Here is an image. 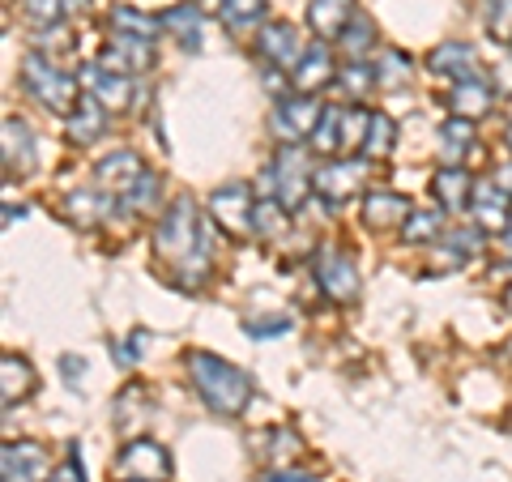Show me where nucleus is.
Wrapping results in <instances>:
<instances>
[{
	"label": "nucleus",
	"mask_w": 512,
	"mask_h": 482,
	"mask_svg": "<svg viewBox=\"0 0 512 482\" xmlns=\"http://www.w3.org/2000/svg\"><path fill=\"white\" fill-rule=\"evenodd\" d=\"M154 244H158V256H167V261L180 265L184 286L201 282L205 261H210V235L201 231V218H197V205H192V197H180L163 214Z\"/></svg>",
	"instance_id": "f257e3e1"
},
{
	"label": "nucleus",
	"mask_w": 512,
	"mask_h": 482,
	"mask_svg": "<svg viewBox=\"0 0 512 482\" xmlns=\"http://www.w3.org/2000/svg\"><path fill=\"white\" fill-rule=\"evenodd\" d=\"M184 363H188L192 389H197V397H201L214 414H222V419H239V414L248 410V401H252V380L239 372L235 363L210 355V350H192Z\"/></svg>",
	"instance_id": "f03ea898"
},
{
	"label": "nucleus",
	"mask_w": 512,
	"mask_h": 482,
	"mask_svg": "<svg viewBox=\"0 0 512 482\" xmlns=\"http://www.w3.org/2000/svg\"><path fill=\"white\" fill-rule=\"evenodd\" d=\"M22 86H26V94L35 103H43L47 111H56V116H64L69 120L73 111H77V90H82V82L77 77H69V73H60L52 60L47 56H39V52H30L26 60H22Z\"/></svg>",
	"instance_id": "7ed1b4c3"
},
{
	"label": "nucleus",
	"mask_w": 512,
	"mask_h": 482,
	"mask_svg": "<svg viewBox=\"0 0 512 482\" xmlns=\"http://www.w3.org/2000/svg\"><path fill=\"white\" fill-rule=\"evenodd\" d=\"M269 171H274V192L286 214H295L308 201V192H316V171L308 167V150L303 146H282Z\"/></svg>",
	"instance_id": "20e7f679"
},
{
	"label": "nucleus",
	"mask_w": 512,
	"mask_h": 482,
	"mask_svg": "<svg viewBox=\"0 0 512 482\" xmlns=\"http://www.w3.org/2000/svg\"><path fill=\"white\" fill-rule=\"evenodd\" d=\"M316 282L333 303H355L359 299V265H355V256L325 244L316 252Z\"/></svg>",
	"instance_id": "39448f33"
},
{
	"label": "nucleus",
	"mask_w": 512,
	"mask_h": 482,
	"mask_svg": "<svg viewBox=\"0 0 512 482\" xmlns=\"http://www.w3.org/2000/svg\"><path fill=\"white\" fill-rule=\"evenodd\" d=\"M210 210L227 235H239V239L256 235V201L248 184H222L210 197Z\"/></svg>",
	"instance_id": "423d86ee"
},
{
	"label": "nucleus",
	"mask_w": 512,
	"mask_h": 482,
	"mask_svg": "<svg viewBox=\"0 0 512 482\" xmlns=\"http://www.w3.org/2000/svg\"><path fill=\"white\" fill-rule=\"evenodd\" d=\"M167 474H171V457L158 440H133L116 457V478H128V482H163Z\"/></svg>",
	"instance_id": "0eeeda50"
},
{
	"label": "nucleus",
	"mask_w": 512,
	"mask_h": 482,
	"mask_svg": "<svg viewBox=\"0 0 512 482\" xmlns=\"http://www.w3.org/2000/svg\"><path fill=\"white\" fill-rule=\"evenodd\" d=\"M320 116H325V107H320L312 94H291V99H282L274 107V133L286 146H299V141H312Z\"/></svg>",
	"instance_id": "6e6552de"
},
{
	"label": "nucleus",
	"mask_w": 512,
	"mask_h": 482,
	"mask_svg": "<svg viewBox=\"0 0 512 482\" xmlns=\"http://www.w3.org/2000/svg\"><path fill=\"white\" fill-rule=\"evenodd\" d=\"M0 474H5V482H47L52 478V457L35 440H13L0 453Z\"/></svg>",
	"instance_id": "1a4fd4ad"
},
{
	"label": "nucleus",
	"mask_w": 512,
	"mask_h": 482,
	"mask_svg": "<svg viewBox=\"0 0 512 482\" xmlns=\"http://www.w3.org/2000/svg\"><path fill=\"white\" fill-rule=\"evenodd\" d=\"M470 210H474V227H478V231H487V235H508V227H512V197H508V192L495 184V180H478V184H474Z\"/></svg>",
	"instance_id": "9d476101"
},
{
	"label": "nucleus",
	"mask_w": 512,
	"mask_h": 482,
	"mask_svg": "<svg viewBox=\"0 0 512 482\" xmlns=\"http://www.w3.org/2000/svg\"><path fill=\"white\" fill-rule=\"evenodd\" d=\"M256 52H261L274 69H299V60L308 56V47H303L299 30L291 22H265L261 35H256Z\"/></svg>",
	"instance_id": "9b49d317"
},
{
	"label": "nucleus",
	"mask_w": 512,
	"mask_h": 482,
	"mask_svg": "<svg viewBox=\"0 0 512 482\" xmlns=\"http://www.w3.org/2000/svg\"><path fill=\"white\" fill-rule=\"evenodd\" d=\"M363 188V163L359 158H333L316 171V197H325L329 205H342L350 197H359Z\"/></svg>",
	"instance_id": "f8f14e48"
},
{
	"label": "nucleus",
	"mask_w": 512,
	"mask_h": 482,
	"mask_svg": "<svg viewBox=\"0 0 512 482\" xmlns=\"http://www.w3.org/2000/svg\"><path fill=\"white\" fill-rule=\"evenodd\" d=\"M111 73H120V77H137V73H146L150 64H154V43L150 39H133V35H116L107 43V52L103 60Z\"/></svg>",
	"instance_id": "ddd939ff"
},
{
	"label": "nucleus",
	"mask_w": 512,
	"mask_h": 482,
	"mask_svg": "<svg viewBox=\"0 0 512 482\" xmlns=\"http://www.w3.org/2000/svg\"><path fill=\"white\" fill-rule=\"evenodd\" d=\"M329 82H338V69H333V52H329L325 43H312L308 56L299 60V69L291 73V90H295V94H312V99H316V94L325 90Z\"/></svg>",
	"instance_id": "4468645a"
},
{
	"label": "nucleus",
	"mask_w": 512,
	"mask_h": 482,
	"mask_svg": "<svg viewBox=\"0 0 512 482\" xmlns=\"http://www.w3.org/2000/svg\"><path fill=\"white\" fill-rule=\"evenodd\" d=\"M77 82H82V90L90 99H99L107 111H120L128 103V77L111 73L107 64H82V69H77Z\"/></svg>",
	"instance_id": "2eb2a0df"
},
{
	"label": "nucleus",
	"mask_w": 512,
	"mask_h": 482,
	"mask_svg": "<svg viewBox=\"0 0 512 482\" xmlns=\"http://www.w3.org/2000/svg\"><path fill=\"white\" fill-rule=\"evenodd\" d=\"M410 201L397 197V192H367L363 201V222L372 231H402L410 222Z\"/></svg>",
	"instance_id": "dca6fc26"
},
{
	"label": "nucleus",
	"mask_w": 512,
	"mask_h": 482,
	"mask_svg": "<svg viewBox=\"0 0 512 482\" xmlns=\"http://www.w3.org/2000/svg\"><path fill=\"white\" fill-rule=\"evenodd\" d=\"M350 22H355V0H312L308 5V26L320 43L342 39Z\"/></svg>",
	"instance_id": "f3484780"
},
{
	"label": "nucleus",
	"mask_w": 512,
	"mask_h": 482,
	"mask_svg": "<svg viewBox=\"0 0 512 482\" xmlns=\"http://www.w3.org/2000/svg\"><path fill=\"white\" fill-rule=\"evenodd\" d=\"M427 69L440 77H453V82H474L478 77V56L470 43H440L436 52L427 56Z\"/></svg>",
	"instance_id": "a211bd4d"
},
{
	"label": "nucleus",
	"mask_w": 512,
	"mask_h": 482,
	"mask_svg": "<svg viewBox=\"0 0 512 482\" xmlns=\"http://www.w3.org/2000/svg\"><path fill=\"white\" fill-rule=\"evenodd\" d=\"M35 367H30L22 355H5L0 359V401H5V410L22 406V401L35 393Z\"/></svg>",
	"instance_id": "6ab92c4d"
},
{
	"label": "nucleus",
	"mask_w": 512,
	"mask_h": 482,
	"mask_svg": "<svg viewBox=\"0 0 512 482\" xmlns=\"http://www.w3.org/2000/svg\"><path fill=\"white\" fill-rule=\"evenodd\" d=\"M448 107H453L457 120L474 124L495 107V90H491V82H483V77H474V82H457L453 94H448Z\"/></svg>",
	"instance_id": "aec40b11"
},
{
	"label": "nucleus",
	"mask_w": 512,
	"mask_h": 482,
	"mask_svg": "<svg viewBox=\"0 0 512 482\" xmlns=\"http://www.w3.org/2000/svg\"><path fill=\"white\" fill-rule=\"evenodd\" d=\"M431 197H436L444 210H466L474 201V175L466 167H444L431 175Z\"/></svg>",
	"instance_id": "412c9836"
},
{
	"label": "nucleus",
	"mask_w": 512,
	"mask_h": 482,
	"mask_svg": "<svg viewBox=\"0 0 512 482\" xmlns=\"http://www.w3.org/2000/svg\"><path fill=\"white\" fill-rule=\"evenodd\" d=\"M94 175H99L103 188H120V197H124V192L146 175V163H141L137 150H116V154H107L103 163L94 167Z\"/></svg>",
	"instance_id": "4be33fe9"
},
{
	"label": "nucleus",
	"mask_w": 512,
	"mask_h": 482,
	"mask_svg": "<svg viewBox=\"0 0 512 482\" xmlns=\"http://www.w3.org/2000/svg\"><path fill=\"white\" fill-rule=\"evenodd\" d=\"M30 167H35V141H30V128L18 116H5V171L26 175Z\"/></svg>",
	"instance_id": "5701e85b"
},
{
	"label": "nucleus",
	"mask_w": 512,
	"mask_h": 482,
	"mask_svg": "<svg viewBox=\"0 0 512 482\" xmlns=\"http://www.w3.org/2000/svg\"><path fill=\"white\" fill-rule=\"evenodd\" d=\"M201 18H205V9L192 0V5L167 9L158 22H163V30H171V35L180 39V47H188V52H201Z\"/></svg>",
	"instance_id": "b1692460"
},
{
	"label": "nucleus",
	"mask_w": 512,
	"mask_h": 482,
	"mask_svg": "<svg viewBox=\"0 0 512 482\" xmlns=\"http://www.w3.org/2000/svg\"><path fill=\"white\" fill-rule=\"evenodd\" d=\"M107 116L111 111L99 103V99H86L77 103V111L69 116V141H77V146H86V141H99L103 133H107Z\"/></svg>",
	"instance_id": "393cba45"
},
{
	"label": "nucleus",
	"mask_w": 512,
	"mask_h": 482,
	"mask_svg": "<svg viewBox=\"0 0 512 482\" xmlns=\"http://www.w3.org/2000/svg\"><path fill=\"white\" fill-rule=\"evenodd\" d=\"M64 210H69V222L94 231V227H99V222L107 218L111 201L103 197V192H94V188H77V192H69V197H64Z\"/></svg>",
	"instance_id": "a878e982"
},
{
	"label": "nucleus",
	"mask_w": 512,
	"mask_h": 482,
	"mask_svg": "<svg viewBox=\"0 0 512 482\" xmlns=\"http://www.w3.org/2000/svg\"><path fill=\"white\" fill-rule=\"evenodd\" d=\"M205 13H218L231 30H244L265 13V0H197Z\"/></svg>",
	"instance_id": "bb28decb"
},
{
	"label": "nucleus",
	"mask_w": 512,
	"mask_h": 482,
	"mask_svg": "<svg viewBox=\"0 0 512 482\" xmlns=\"http://www.w3.org/2000/svg\"><path fill=\"white\" fill-rule=\"evenodd\" d=\"M470 146H474V124L470 120H448L444 128H440V158L448 167H461V158L470 154Z\"/></svg>",
	"instance_id": "cd10ccee"
},
{
	"label": "nucleus",
	"mask_w": 512,
	"mask_h": 482,
	"mask_svg": "<svg viewBox=\"0 0 512 482\" xmlns=\"http://www.w3.org/2000/svg\"><path fill=\"white\" fill-rule=\"evenodd\" d=\"M90 0H26V18L35 22L39 30L43 26H64V18H73V13H82Z\"/></svg>",
	"instance_id": "c85d7f7f"
},
{
	"label": "nucleus",
	"mask_w": 512,
	"mask_h": 482,
	"mask_svg": "<svg viewBox=\"0 0 512 482\" xmlns=\"http://www.w3.org/2000/svg\"><path fill=\"white\" fill-rule=\"evenodd\" d=\"M342 124H346V107H325V116H320L316 133H312V150H320V154H342L346 150Z\"/></svg>",
	"instance_id": "c756f323"
},
{
	"label": "nucleus",
	"mask_w": 512,
	"mask_h": 482,
	"mask_svg": "<svg viewBox=\"0 0 512 482\" xmlns=\"http://www.w3.org/2000/svg\"><path fill=\"white\" fill-rule=\"evenodd\" d=\"M397 146V124L384 116V111H372V124H367V141H363V158H384Z\"/></svg>",
	"instance_id": "7c9ffc66"
},
{
	"label": "nucleus",
	"mask_w": 512,
	"mask_h": 482,
	"mask_svg": "<svg viewBox=\"0 0 512 482\" xmlns=\"http://www.w3.org/2000/svg\"><path fill=\"white\" fill-rule=\"evenodd\" d=\"M444 231V214L440 210H414L410 222L402 227V239L406 244H436Z\"/></svg>",
	"instance_id": "2f4dec72"
},
{
	"label": "nucleus",
	"mask_w": 512,
	"mask_h": 482,
	"mask_svg": "<svg viewBox=\"0 0 512 482\" xmlns=\"http://www.w3.org/2000/svg\"><path fill=\"white\" fill-rule=\"evenodd\" d=\"M111 26H116L120 35H133V39H150L154 43V30L163 26V22L146 18V13H137V9H128V5H116V9H111Z\"/></svg>",
	"instance_id": "473e14b6"
},
{
	"label": "nucleus",
	"mask_w": 512,
	"mask_h": 482,
	"mask_svg": "<svg viewBox=\"0 0 512 482\" xmlns=\"http://www.w3.org/2000/svg\"><path fill=\"white\" fill-rule=\"evenodd\" d=\"M120 201L128 205V210H137V214H154V205H158V175H154V171H146L133 188L124 192Z\"/></svg>",
	"instance_id": "72a5a7b5"
},
{
	"label": "nucleus",
	"mask_w": 512,
	"mask_h": 482,
	"mask_svg": "<svg viewBox=\"0 0 512 482\" xmlns=\"http://www.w3.org/2000/svg\"><path fill=\"white\" fill-rule=\"evenodd\" d=\"M350 56H363V52H372V43H376V26H372V18L367 13H355V22L346 26V35L338 39Z\"/></svg>",
	"instance_id": "f704fd0d"
},
{
	"label": "nucleus",
	"mask_w": 512,
	"mask_h": 482,
	"mask_svg": "<svg viewBox=\"0 0 512 482\" xmlns=\"http://www.w3.org/2000/svg\"><path fill=\"white\" fill-rule=\"evenodd\" d=\"M282 227H286L282 201H274V197H261V201H256V239H274Z\"/></svg>",
	"instance_id": "c9c22d12"
},
{
	"label": "nucleus",
	"mask_w": 512,
	"mask_h": 482,
	"mask_svg": "<svg viewBox=\"0 0 512 482\" xmlns=\"http://www.w3.org/2000/svg\"><path fill=\"white\" fill-rule=\"evenodd\" d=\"M376 82L380 86H406L410 82V60L402 52H384L380 69H376Z\"/></svg>",
	"instance_id": "e433bc0d"
},
{
	"label": "nucleus",
	"mask_w": 512,
	"mask_h": 482,
	"mask_svg": "<svg viewBox=\"0 0 512 482\" xmlns=\"http://www.w3.org/2000/svg\"><path fill=\"white\" fill-rule=\"evenodd\" d=\"M338 86H342L346 94H367V90L376 86V69H367L363 60H350L346 69L338 73Z\"/></svg>",
	"instance_id": "4c0bfd02"
},
{
	"label": "nucleus",
	"mask_w": 512,
	"mask_h": 482,
	"mask_svg": "<svg viewBox=\"0 0 512 482\" xmlns=\"http://www.w3.org/2000/svg\"><path fill=\"white\" fill-rule=\"evenodd\" d=\"M487 26L491 35L512 39V0H487Z\"/></svg>",
	"instance_id": "58836bf2"
},
{
	"label": "nucleus",
	"mask_w": 512,
	"mask_h": 482,
	"mask_svg": "<svg viewBox=\"0 0 512 482\" xmlns=\"http://www.w3.org/2000/svg\"><path fill=\"white\" fill-rule=\"evenodd\" d=\"M47 482H86V470H82V457H77V448H69V457H64L60 470H52Z\"/></svg>",
	"instance_id": "ea45409f"
},
{
	"label": "nucleus",
	"mask_w": 512,
	"mask_h": 482,
	"mask_svg": "<svg viewBox=\"0 0 512 482\" xmlns=\"http://www.w3.org/2000/svg\"><path fill=\"white\" fill-rule=\"evenodd\" d=\"M244 329L252 337H269V333H282L291 329V316H265V320H244Z\"/></svg>",
	"instance_id": "a19ab883"
},
{
	"label": "nucleus",
	"mask_w": 512,
	"mask_h": 482,
	"mask_svg": "<svg viewBox=\"0 0 512 482\" xmlns=\"http://www.w3.org/2000/svg\"><path fill=\"white\" fill-rule=\"evenodd\" d=\"M265 482H316V474H308V470H286V474H274V478H265Z\"/></svg>",
	"instance_id": "79ce46f5"
},
{
	"label": "nucleus",
	"mask_w": 512,
	"mask_h": 482,
	"mask_svg": "<svg viewBox=\"0 0 512 482\" xmlns=\"http://www.w3.org/2000/svg\"><path fill=\"white\" fill-rule=\"evenodd\" d=\"M495 184H500V188L508 192V197H512V167H504L500 175H495Z\"/></svg>",
	"instance_id": "37998d69"
},
{
	"label": "nucleus",
	"mask_w": 512,
	"mask_h": 482,
	"mask_svg": "<svg viewBox=\"0 0 512 482\" xmlns=\"http://www.w3.org/2000/svg\"><path fill=\"white\" fill-rule=\"evenodd\" d=\"M504 308L512 312V286H508V291H504Z\"/></svg>",
	"instance_id": "c03bdc74"
},
{
	"label": "nucleus",
	"mask_w": 512,
	"mask_h": 482,
	"mask_svg": "<svg viewBox=\"0 0 512 482\" xmlns=\"http://www.w3.org/2000/svg\"><path fill=\"white\" fill-rule=\"evenodd\" d=\"M508 154H512V124H508Z\"/></svg>",
	"instance_id": "a18cd8bd"
},
{
	"label": "nucleus",
	"mask_w": 512,
	"mask_h": 482,
	"mask_svg": "<svg viewBox=\"0 0 512 482\" xmlns=\"http://www.w3.org/2000/svg\"><path fill=\"white\" fill-rule=\"evenodd\" d=\"M504 239H508V248H512V227H508V235H504Z\"/></svg>",
	"instance_id": "49530a36"
},
{
	"label": "nucleus",
	"mask_w": 512,
	"mask_h": 482,
	"mask_svg": "<svg viewBox=\"0 0 512 482\" xmlns=\"http://www.w3.org/2000/svg\"><path fill=\"white\" fill-rule=\"evenodd\" d=\"M508 350H512V342H508Z\"/></svg>",
	"instance_id": "de8ad7c7"
},
{
	"label": "nucleus",
	"mask_w": 512,
	"mask_h": 482,
	"mask_svg": "<svg viewBox=\"0 0 512 482\" xmlns=\"http://www.w3.org/2000/svg\"><path fill=\"white\" fill-rule=\"evenodd\" d=\"M124 482H128V478H124Z\"/></svg>",
	"instance_id": "09e8293b"
}]
</instances>
